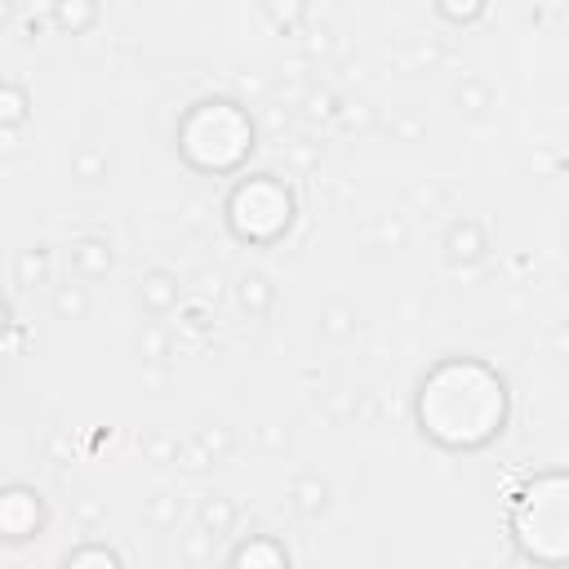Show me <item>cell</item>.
Segmentation results:
<instances>
[{
    "mask_svg": "<svg viewBox=\"0 0 569 569\" xmlns=\"http://www.w3.org/2000/svg\"><path fill=\"white\" fill-rule=\"evenodd\" d=\"M507 382L493 365L476 360V356H449L440 365H431L418 382V400H413V418L422 427L427 440H436L440 449H485L489 440L502 436L507 427Z\"/></svg>",
    "mask_w": 569,
    "mask_h": 569,
    "instance_id": "1",
    "label": "cell"
},
{
    "mask_svg": "<svg viewBox=\"0 0 569 569\" xmlns=\"http://www.w3.org/2000/svg\"><path fill=\"white\" fill-rule=\"evenodd\" d=\"M516 551L542 569H569V471L529 476L507 502Z\"/></svg>",
    "mask_w": 569,
    "mask_h": 569,
    "instance_id": "2",
    "label": "cell"
},
{
    "mask_svg": "<svg viewBox=\"0 0 569 569\" xmlns=\"http://www.w3.org/2000/svg\"><path fill=\"white\" fill-rule=\"evenodd\" d=\"M178 151L200 173H231L253 151V120L231 98H204L182 116Z\"/></svg>",
    "mask_w": 569,
    "mask_h": 569,
    "instance_id": "3",
    "label": "cell"
},
{
    "mask_svg": "<svg viewBox=\"0 0 569 569\" xmlns=\"http://www.w3.org/2000/svg\"><path fill=\"white\" fill-rule=\"evenodd\" d=\"M289 222H293V196L271 173H249V178H240L231 187V196H227V227L240 240L267 244V240L284 236Z\"/></svg>",
    "mask_w": 569,
    "mask_h": 569,
    "instance_id": "4",
    "label": "cell"
},
{
    "mask_svg": "<svg viewBox=\"0 0 569 569\" xmlns=\"http://www.w3.org/2000/svg\"><path fill=\"white\" fill-rule=\"evenodd\" d=\"M0 525H4V538H9V542L31 538V533L44 525L40 498H36V493H27V489H9V493H4V502H0Z\"/></svg>",
    "mask_w": 569,
    "mask_h": 569,
    "instance_id": "5",
    "label": "cell"
},
{
    "mask_svg": "<svg viewBox=\"0 0 569 569\" xmlns=\"http://www.w3.org/2000/svg\"><path fill=\"white\" fill-rule=\"evenodd\" d=\"M231 569H289V556L276 538H249L236 547Z\"/></svg>",
    "mask_w": 569,
    "mask_h": 569,
    "instance_id": "6",
    "label": "cell"
},
{
    "mask_svg": "<svg viewBox=\"0 0 569 569\" xmlns=\"http://www.w3.org/2000/svg\"><path fill=\"white\" fill-rule=\"evenodd\" d=\"M62 569H120V556H116L111 547L84 542V547H76V551L67 556V565H62Z\"/></svg>",
    "mask_w": 569,
    "mask_h": 569,
    "instance_id": "7",
    "label": "cell"
},
{
    "mask_svg": "<svg viewBox=\"0 0 569 569\" xmlns=\"http://www.w3.org/2000/svg\"><path fill=\"white\" fill-rule=\"evenodd\" d=\"M4 102H9V107H4V116H9V120H18V116H22V107H18V89H4Z\"/></svg>",
    "mask_w": 569,
    "mask_h": 569,
    "instance_id": "8",
    "label": "cell"
}]
</instances>
